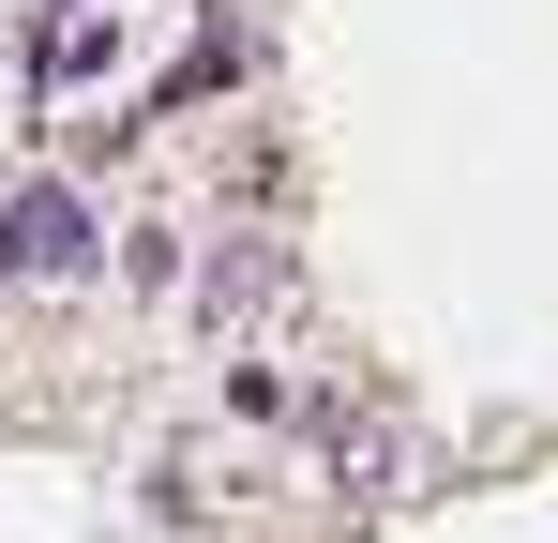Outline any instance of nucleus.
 <instances>
[{
  "label": "nucleus",
  "mask_w": 558,
  "mask_h": 543,
  "mask_svg": "<svg viewBox=\"0 0 558 543\" xmlns=\"http://www.w3.org/2000/svg\"><path fill=\"white\" fill-rule=\"evenodd\" d=\"M92 212L61 196V181H31V196H0V272H92Z\"/></svg>",
  "instance_id": "f257e3e1"
}]
</instances>
